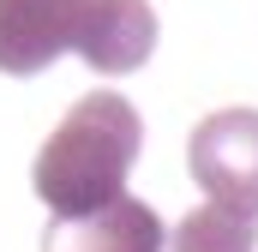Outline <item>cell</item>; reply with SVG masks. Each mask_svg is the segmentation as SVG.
<instances>
[{"label": "cell", "instance_id": "6da1fadb", "mask_svg": "<svg viewBox=\"0 0 258 252\" xmlns=\"http://www.w3.org/2000/svg\"><path fill=\"white\" fill-rule=\"evenodd\" d=\"M144 150V120L120 90H90L36 150L30 186L54 216H90L126 198V174Z\"/></svg>", "mask_w": 258, "mask_h": 252}, {"label": "cell", "instance_id": "7a4b0ae2", "mask_svg": "<svg viewBox=\"0 0 258 252\" xmlns=\"http://www.w3.org/2000/svg\"><path fill=\"white\" fill-rule=\"evenodd\" d=\"M186 168L210 204L258 216V108H216L210 120H198Z\"/></svg>", "mask_w": 258, "mask_h": 252}, {"label": "cell", "instance_id": "3957f363", "mask_svg": "<svg viewBox=\"0 0 258 252\" xmlns=\"http://www.w3.org/2000/svg\"><path fill=\"white\" fill-rule=\"evenodd\" d=\"M84 0H0V72L30 78L78 48Z\"/></svg>", "mask_w": 258, "mask_h": 252}, {"label": "cell", "instance_id": "277c9868", "mask_svg": "<svg viewBox=\"0 0 258 252\" xmlns=\"http://www.w3.org/2000/svg\"><path fill=\"white\" fill-rule=\"evenodd\" d=\"M156 48V12L150 0H84V24H78V48L84 66L96 72H138Z\"/></svg>", "mask_w": 258, "mask_h": 252}, {"label": "cell", "instance_id": "5b68a950", "mask_svg": "<svg viewBox=\"0 0 258 252\" xmlns=\"http://www.w3.org/2000/svg\"><path fill=\"white\" fill-rule=\"evenodd\" d=\"M42 252H162V216L144 198H114L90 216H54Z\"/></svg>", "mask_w": 258, "mask_h": 252}, {"label": "cell", "instance_id": "8992f818", "mask_svg": "<svg viewBox=\"0 0 258 252\" xmlns=\"http://www.w3.org/2000/svg\"><path fill=\"white\" fill-rule=\"evenodd\" d=\"M174 252H258V216L222 210V204H198L174 228Z\"/></svg>", "mask_w": 258, "mask_h": 252}]
</instances>
